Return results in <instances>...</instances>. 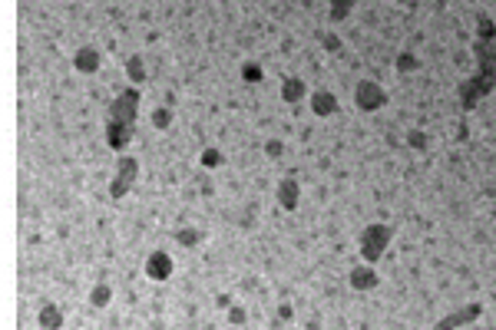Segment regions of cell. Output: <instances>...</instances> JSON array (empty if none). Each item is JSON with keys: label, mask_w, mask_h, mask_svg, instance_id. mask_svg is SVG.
<instances>
[{"label": "cell", "mask_w": 496, "mask_h": 330, "mask_svg": "<svg viewBox=\"0 0 496 330\" xmlns=\"http://www.w3.org/2000/svg\"><path fill=\"white\" fill-rule=\"evenodd\" d=\"M470 50L477 56V73L460 83V106L470 112L483 96L496 90V23L486 14L477 20V40L470 43Z\"/></svg>", "instance_id": "obj_1"}, {"label": "cell", "mask_w": 496, "mask_h": 330, "mask_svg": "<svg viewBox=\"0 0 496 330\" xmlns=\"http://www.w3.org/2000/svg\"><path fill=\"white\" fill-rule=\"evenodd\" d=\"M139 99H142L139 86H126L113 99L110 112H106V142H110V149H113L116 155H123L126 146H129V139H133L136 119H139Z\"/></svg>", "instance_id": "obj_2"}, {"label": "cell", "mask_w": 496, "mask_h": 330, "mask_svg": "<svg viewBox=\"0 0 496 330\" xmlns=\"http://www.w3.org/2000/svg\"><path fill=\"white\" fill-rule=\"evenodd\" d=\"M387 248H390V228L381 225V221L367 225L364 235H361V257L364 261H367V264H377Z\"/></svg>", "instance_id": "obj_3"}, {"label": "cell", "mask_w": 496, "mask_h": 330, "mask_svg": "<svg viewBox=\"0 0 496 330\" xmlns=\"http://www.w3.org/2000/svg\"><path fill=\"white\" fill-rule=\"evenodd\" d=\"M136 179H139V159H133V155H119V162H116V175L113 182H110V199L113 202H119V199H126V192L136 185Z\"/></svg>", "instance_id": "obj_4"}, {"label": "cell", "mask_w": 496, "mask_h": 330, "mask_svg": "<svg viewBox=\"0 0 496 330\" xmlns=\"http://www.w3.org/2000/svg\"><path fill=\"white\" fill-rule=\"evenodd\" d=\"M354 103H358L361 112H377L387 106V90H384L381 83H374V79H364L354 90Z\"/></svg>", "instance_id": "obj_5"}, {"label": "cell", "mask_w": 496, "mask_h": 330, "mask_svg": "<svg viewBox=\"0 0 496 330\" xmlns=\"http://www.w3.org/2000/svg\"><path fill=\"white\" fill-rule=\"evenodd\" d=\"M480 314H483V304H467V307H460L457 314H450V317H443L437 320V330H454V327H467V324H473Z\"/></svg>", "instance_id": "obj_6"}, {"label": "cell", "mask_w": 496, "mask_h": 330, "mask_svg": "<svg viewBox=\"0 0 496 330\" xmlns=\"http://www.w3.org/2000/svg\"><path fill=\"white\" fill-rule=\"evenodd\" d=\"M347 281H351V288L354 291H374L377 284H381V277H377V271H374V264H358L351 275H347Z\"/></svg>", "instance_id": "obj_7"}, {"label": "cell", "mask_w": 496, "mask_h": 330, "mask_svg": "<svg viewBox=\"0 0 496 330\" xmlns=\"http://www.w3.org/2000/svg\"><path fill=\"white\" fill-rule=\"evenodd\" d=\"M146 277L149 281H169L172 277V257L166 251H153L146 257Z\"/></svg>", "instance_id": "obj_8"}, {"label": "cell", "mask_w": 496, "mask_h": 330, "mask_svg": "<svg viewBox=\"0 0 496 330\" xmlns=\"http://www.w3.org/2000/svg\"><path fill=\"white\" fill-rule=\"evenodd\" d=\"M99 63H103V53H99L96 47H83V50L73 53V70H77V73H96Z\"/></svg>", "instance_id": "obj_9"}, {"label": "cell", "mask_w": 496, "mask_h": 330, "mask_svg": "<svg viewBox=\"0 0 496 330\" xmlns=\"http://www.w3.org/2000/svg\"><path fill=\"white\" fill-rule=\"evenodd\" d=\"M311 112L314 116H334L338 112V96L327 90H314L311 92Z\"/></svg>", "instance_id": "obj_10"}, {"label": "cell", "mask_w": 496, "mask_h": 330, "mask_svg": "<svg viewBox=\"0 0 496 330\" xmlns=\"http://www.w3.org/2000/svg\"><path fill=\"white\" fill-rule=\"evenodd\" d=\"M305 96H308V86L301 76H288L285 83H282V99H285L288 106H298Z\"/></svg>", "instance_id": "obj_11"}, {"label": "cell", "mask_w": 496, "mask_h": 330, "mask_svg": "<svg viewBox=\"0 0 496 330\" xmlns=\"http://www.w3.org/2000/svg\"><path fill=\"white\" fill-rule=\"evenodd\" d=\"M298 199H301V192H298V182H295V179H285V182L278 185V205H282L285 212H295V208H298Z\"/></svg>", "instance_id": "obj_12"}, {"label": "cell", "mask_w": 496, "mask_h": 330, "mask_svg": "<svg viewBox=\"0 0 496 330\" xmlns=\"http://www.w3.org/2000/svg\"><path fill=\"white\" fill-rule=\"evenodd\" d=\"M37 324H40V327H50V330H60V327H63V314H60L57 304H43V307H40Z\"/></svg>", "instance_id": "obj_13"}, {"label": "cell", "mask_w": 496, "mask_h": 330, "mask_svg": "<svg viewBox=\"0 0 496 330\" xmlns=\"http://www.w3.org/2000/svg\"><path fill=\"white\" fill-rule=\"evenodd\" d=\"M354 3H358V0H331L327 20H331V23H341V20H347V14L354 10Z\"/></svg>", "instance_id": "obj_14"}, {"label": "cell", "mask_w": 496, "mask_h": 330, "mask_svg": "<svg viewBox=\"0 0 496 330\" xmlns=\"http://www.w3.org/2000/svg\"><path fill=\"white\" fill-rule=\"evenodd\" d=\"M126 76L133 79V86H139L142 79H146V66H142V56L133 53L129 60H126Z\"/></svg>", "instance_id": "obj_15"}, {"label": "cell", "mask_w": 496, "mask_h": 330, "mask_svg": "<svg viewBox=\"0 0 496 330\" xmlns=\"http://www.w3.org/2000/svg\"><path fill=\"white\" fill-rule=\"evenodd\" d=\"M110 301H113V288L110 284H96L93 291H90V304L93 307H106Z\"/></svg>", "instance_id": "obj_16"}, {"label": "cell", "mask_w": 496, "mask_h": 330, "mask_svg": "<svg viewBox=\"0 0 496 330\" xmlns=\"http://www.w3.org/2000/svg\"><path fill=\"white\" fill-rule=\"evenodd\" d=\"M202 238H206V235H202L199 228H179V231H175V241H179L182 248H195Z\"/></svg>", "instance_id": "obj_17"}, {"label": "cell", "mask_w": 496, "mask_h": 330, "mask_svg": "<svg viewBox=\"0 0 496 330\" xmlns=\"http://www.w3.org/2000/svg\"><path fill=\"white\" fill-rule=\"evenodd\" d=\"M262 66H258V63H255V60H245V63H242V79H245V83H262Z\"/></svg>", "instance_id": "obj_18"}, {"label": "cell", "mask_w": 496, "mask_h": 330, "mask_svg": "<svg viewBox=\"0 0 496 330\" xmlns=\"http://www.w3.org/2000/svg\"><path fill=\"white\" fill-rule=\"evenodd\" d=\"M199 162H202V168H219L225 159H222V152H219V149H202Z\"/></svg>", "instance_id": "obj_19"}, {"label": "cell", "mask_w": 496, "mask_h": 330, "mask_svg": "<svg viewBox=\"0 0 496 330\" xmlns=\"http://www.w3.org/2000/svg\"><path fill=\"white\" fill-rule=\"evenodd\" d=\"M153 126L156 129H169L172 126V106H159L153 112Z\"/></svg>", "instance_id": "obj_20"}, {"label": "cell", "mask_w": 496, "mask_h": 330, "mask_svg": "<svg viewBox=\"0 0 496 330\" xmlns=\"http://www.w3.org/2000/svg\"><path fill=\"white\" fill-rule=\"evenodd\" d=\"M397 70H401V73H414V70H417V56H414V53H401V56H397Z\"/></svg>", "instance_id": "obj_21"}, {"label": "cell", "mask_w": 496, "mask_h": 330, "mask_svg": "<svg viewBox=\"0 0 496 330\" xmlns=\"http://www.w3.org/2000/svg\"><path fill=\"white\" fill-rule=\"evenodd\" d=\"M265 152H268V159H282V155H285V142H282V139H268Z\"/></svg>", "instance_id": "obj_22"}, {"label": "cell", "mask_w": 496, "mask_h": 330, "mask_svg": "<svg viewBox=\"0 0 496 330\" xmlns=\"http://www.w3.org/2000/svg\"><path fill=\"white\" fill-rule=\"evenodd\" d=\"M321 43H325V50H331V53H341V47H344L334 34H325V40H321Z\"/></svg>", "instance_id": "obj_23"}, {"label": "cell", "mask_w": 496, "mask_h": 330, "mask_svg": "<svg viewBox=\"0 0 496 330\" xmlns=\"http://www.w3.org/2000/svg\"><path fill=\"white\" fill-rule=\"evenodd\" d=\"M407 142H410L414 149H427V136H423V132H410V136H407Z\"/></svg>", "instance_id": "obj_24"}, {"label": "cell", "mask_w": 496, "mask_h": 330, "mask_svg": "<svg viewBox=\"0 0 496 330\" xmlns=\"http://www.w3.org/2000/svg\"><path fill=\"white\" fill-rule=\"evenodd\" d=\"M229 320H232V324H245V311H242V307H232Z\"/></svg>", "instance_id": "obj_25"}, {"label": "cell", "mask_w": 496, "mask_h": 330, "mask_svg": "<svg viewBox=\"0 0 496 330\" xmlns=\"http://www.w3.org/2000/svg\"><path fill=\"white\" fill-rule=\"evenodd\" d=\"M278 317H282V320H291V307H288V304H282V307H278Z\"/></svg>", "instance_id": "obj_26"}]
</instances>
